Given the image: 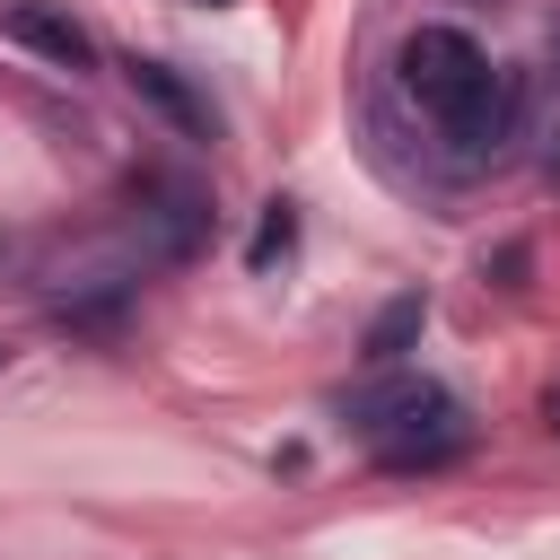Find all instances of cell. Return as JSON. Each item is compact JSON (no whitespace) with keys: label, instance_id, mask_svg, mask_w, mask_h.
Returning a JSON list of instances; mask_svg holds the SVG:
<instances>
[{"label":"cell","instance_id":"8","mask_svg":"<svg viewBox=\"0 0 560 560\" xmlns=\"http://www.w3.org/2000/svg\"><path fill=\"white\" fill-rule=\"evenodd\" d=\"M0 368H9V350H0Z\"/></svg>","mask_w":560,"mask_h":560},{"label":"cell","instance_id":"6","mask_svg":"<svg viewBox=\"0 0 560 560\" xmlns=\"http://www.w3.org/2000/svg\"><path fill=\"white\" fill-rule=\"evenodd\" d=\"M289 254H298V201H271L262 228H254V245H245V262L271 271V262H289Z\"/></svg>","mask_w":560,"mask_h":560},{"label":"cell","instance_id":"9","mask_svg":"<svg viewBox=\"0 0 560 560\" xmlns=\"http://www.w3.org/2000/svg\"><path fill=\"white\" fill-rule=\"evenodd\" d=\"M210 9H219V0H210Z\"/></svg>","mask_w":560,"mask_h":560},{"label":"cell","instance_id":"5","mask_svg":"<svg viewBox=\"0 0 560 560\" xmlns=\"http://www.w3.org/2000/svg\"><path fill=\"white\" fill-rule=\"evenodd\" d=\"M420 324H429V298H420V289H411V298H394V306L368 324V368H394V359H402V341H411Z\"/></svg>","mask_w":560,"mask_h":560},{"label":"cell","instance_id":"4","mask_svg":"<svg viewBox=\"0 0 560 560\" xmlns=\"http://www.w3.org/2000/svg\"><path fill=\"white\" fill-rule=\"evenodd\" d=\"M122 79H131V88H140V96H149V105H158V114H166L184 140H210V131H219L210 96H201V88H192L175 61H122Z\"/></svg>","mask_w":560,"mask_h":560},{"label":"cell","instance_id":"3","mask_svg":"<svg viewBox=\"0 0 560 560\" xmlns=\"http://www.w3.org/2000/svg\"><path fill=\"white\" fill-rule=\"evenodd\" d=\"M0 35H9V44H26V52H44L52 70H96V35H88L70 9H44V0H9V9H0Z\"/></svg>","mask_w":560,"mask_h":560},{"label":"cell","instance_id":"1","mask_svg":"<svg viewBox=\"0 0 560 560\" xmlns=\"http://www.w3.org/2000/svg\"><path fill=\"white\" fill-rule=\"evenodd\" d=\"M368 122L394 166H411L429 184H472L516 158L525 122H534V79L481 26L429 9L376 52Z\"/></svg>","mask_w":560,"mask_h":560},{"label":"cell","instance_id":"7","mask_svg":"<svg viewBox=\"0 0 560 560\" xmlns=\"http://www.w3.org/2000/svg\"><path fill=\"white\" fill-rule=\"evenodd\" d=\"M0 271H9V236H0Z\"/></svg>","mask_w":560,"mask_h":560},{"label":"cell","instance_id":"2","mask_svg":"<svg viewBox=\"0 0 560 560\" xmlns=\"http://www.w3.org/2000/svg\"><path fill=\"white\" fill-rule=\"evenodd\" d=\"M341 429L385 464V472H446L464 446H472V420L464 402L438 385V376H368L359 394H341Z\"/></svg>","mask_w":560,"mask_h":560}]
</instances>
